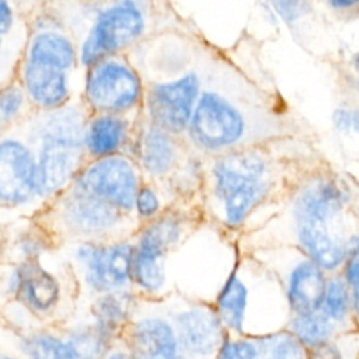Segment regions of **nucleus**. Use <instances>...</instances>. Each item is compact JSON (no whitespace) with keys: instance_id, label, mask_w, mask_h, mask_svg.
<instances>
[{"instance_id":"20e7f679","label":"nucleus","mask_w":359,"mask_h":359,"mask_svg":"<svg viewBox=\"0 0 359 359\" xmlns=\"http://www.w3.org/2000/svg\"><path fill=\"white\" fill-rule=\"evenodd\" d=\"M147 27L140 0H112L94 17L80 46V62L93 66L136 42Z\"/></svg>"},{"instance_id":"c756f323","label":"nucleus","mask_w":359,"mask_h":359,"mask_svg":"<svg viewBox=\"0 0 359 359\" xmlns=\"http://www.w3.org/2000/svg\"><path fill=\"white\" fill-rule=\"evenodd\" d=\"M341 273L344 275L351 292L353 320L359 330V234L355 237L352 243V247L341 269Z\"/></svg>"},{"instance_id":"7ed1b4c3","label":"nucleus","mask_w":359,"mask_h":359,"mask_svg":"<svg viewBox=\"0 0 359 359\" xmlns=\"http://www.w3.org/2000/svg\"><path fill=\"white\" fill-rule=\"evenodd\" d=\"M251 255L278 278L292 314L320 309L328 273L307 254L289 244H264Z\"/></svg>"},{"instance_id":"423d86ee","label":"nucleus","mask_w":359,"mask_h":359,"mask_svg":"<svg viewBox=\"0 0 359 359\" xmlns=\"http://www.w3.org/2000/svg\"><path fill=\"white\" fill-rule=\"evenodd\" d=\"M245 129L241 112L223 95L205 91L199 97L188 130L192 142L205 150H222L237 143Z\"/></svg>"},{"instance_id":"a878e982","label":"nucleus","mask_w":359,"mask_h":359,"mask_svg":"<svg viewBox=\"0 0 359 359\" xmlns=\"http://www.w3.org/2000/svg\"><path fill=\"white\" fill-rule=\"evenodd\" d=\"M309 359H359V331L345 332L309 351Z\"/></svg>"},{"instance_id":"ddd939ff","label":"nucleus","mask_w":359,"mask_h":359,"mask_svg":"<svg viewBox=\"0 0 359 359\" xmlns=\"http://www.w3.org/2000/svg\"><path fill=\"white\" fill-rule=\"evenodd\" d=\"M62 215L66 224L73 230L97 233L112 227L118 222L119 209L74 185L63 201Z\"/></svg>"},{"instance_id":"dca6fc26","label":"nucleus","mask_w":359,"mask_h":359,"mask_svg":"<svg viewBox=\"0 0 359 359\" xmlns=\"http://www.w3.org/2000/svg\"><path fill=\"white\" fill-rule=\"evenodd\" d=\"M129 133L128 121L118 114H98L86 129V150L95 158L116 154L126 143Z\"/></svg>"},{"instance_id":"5701e85b","label":"nucleus","mask_w":359,"mask_h":359,"mask_svg":"<svg viewBox=\"0 0 359 359\" xmlns=\"http://www.w3.org/2000/svg\"><path fill=\"white\" fill-rule=\"evenodd\" d=\"M268 192V184L261 180L245 184L233 192H230L223 201L224 220L229 226H240L251 210L265 198Z\"/></svg>"},{"instance_id":"e433bc0d","label":"nucleus","mask_w":359,"mask_h":359,"mask_svg":"<svg viewBox=\"0 0 359 359\" xmlns=\"http://www.w3.org/2000/svg\"><path fill=\"white\" fill-rule=\"evenodd\" d=\"M334 125L338 130L341 132H346L348 129L352 128V112L344 109V108H339L334 112Z\"/></svg>"},{"instance_id":"473e14b6","label":"nucleus","mask_w":359,"mask_h":359,"mask_svg":"<svg viewBox=\"0 0 359 359\" xmlns=\"http://www.w3.org/2000/svg\"><path fill=\"white\" fill-rule=\"evenodd\" d=\"M268 3L289 25L294 24L310 10L307 0H268Z\"/></svg>"},{"instance_id":"f03ea898","label":"nucleus","mask_w":359,"mask_h":359,"mask_svg":"<svg viewBox=\"0 0 359 359\" xmlns=\"http://www.w3.org/2000/svg\"><path fill=\"white\" fill-rule=\"evenodd\" d=\"M345 194L331 182H320L303 191L292 206L293 240L297 247L327 273L339 272L355 237L341 223Z\"/></svg>"},{"instance_id":"f704fd0d","label":"nucleus","mask_w":359,"mask_h":359,"mask_svg":"<svg viewBox=\"0 0 359 359\" xmlns=\"http://www.w3.org/2000/svg\"><path fill=\"white\" fill-rule=\"evenodd\" d=\"M98 317L104 325L111 327L122 317V307L118 300L108 296L98 302Z\"/></svg>"},{"instance_id":"c9c22d12","label":"nucleus","mask_w":359,"mask_h":359,"mask_svg":"<svg viewBox=\"0 0 359 359\" xmlns=\"http://www.w3.org/2000/svg\"><path fill=\"white\" fill-rule=\"evenodd\" d=\"M14 14L8 0H0V36H3L13 25Z\"/></svg>"},{"instance_id":"393cba45","label":"nucleus","mask_w":359,"mask_h":359,"mask_svg":"<svg viewBox=\"0 0 359 359\" xmlns=\"http://www.w3.org/2000/svg\"><path fill=\"white\" fill-rule=\"evenodd\" d=\"M181 229L174 219H160L150 224L142 234L139 241V251L160 257L180 237Z\"/></svg>"},{"instance_id":"58836bf2","label":"nucleus","mask_w":359,"mask_h":359,"mask_svg":"<svg viewBox=\"0 0 359 359\" xmlns=\"http://www.w3.org/2000/svg\"><path fill=\"white\" fill-rule=\"evenodd\" d=\"M352 128L359 135V111L352 112Z\"/></svg>"},{"instance_id":"4c0bfd02","label":"nucleus","mask_w":359,"mask_h":359,"mask_svg":"<svg viewBox=\"0 0 359 359\" xmlns=\"http://www.w3.org/2000/svg\"><path fill=\"white\" fill-rule=\"evenodd\" d=\"M330 6L334 8H349L359 3V0H328Z\"/></svg>"},{"instance_id":"ea45409f","label":"nucleus","mask_w":359,"mask_h":359,"mask_svg":"<svg viewBox=\"0 0 359 359\" xmlns=\"http://www.w3.org/2000/svg\"><path fill=\"white\" fill-rule=\"evenodd\" d=\"M355 66L359 69V53L355 56Z\"/></svg>"},{"instance_id":"39448f33","label":"nucleus","mask_w":359,"mask_h":359,"mask_svg":"<svg viewBox=\"0 0 359 359\" xmlns=\"http://www.w3.org/2000/svg\"><path fill=\"white\" fill-rule=\"evenodd\" d=\"M140 98L142 80L129 63L111 56L90 66L86 100L95 112L121 115L136 107Z\"/></svg>"},{"instance_id":"1a4fd4ad","label":"nucleus","mask_w":359,"mask_h":359,"mask_svg":"<svg viewBox=\"0 0 359 359\" xmlns=\"http://www.w3.org/2000/svg\"><path fill=\"white\" fill-rule=\"evenodd\" d=\"M36 194V157L18 139L0 140V203L20 205Z\"/></svg>"},{"instance_id":"aec40b11","label":"nucleus","mask_w":359,"mask_h":359,"mask_svg":"<svg viewBox=\"0 0 359 359\" xmlns=\"http://www.w3.org/2000/svg\"><path fill=\"white\" fill-rule=\"evenodd\" d=\"M27 59L69 70L74 65L76 49L65 34L55 29H42L29 41Z\"/></svg>"},{"instance_id":"4468645a","label":"nucleus","mask_w":359,"mask_h":359,"mask_svg":"<svg viewBox=\"0 0 359 359\" xmlns=\"http://www.w3.org/2000/svg\"><path fill=\"white\" fill-rule=\"evenodd\" d=\"M79 257L87 264L90 283L101 290L122 286L128 280L133 261L132 248L125 244L109 248L86 245L80 248Z\"/></svg>"},{"instance_id":"f3484780","label":"nucleus","mask_w":359,"mask_h":359,"mask_svg":"<svg viewBox=\"0 0 359 359\" xmlns=\"http://www.w3.org/2000/svg\"><path fill=\"white\" fill-rule=\"evenodd\" d=\"M133 349L137 359H180L171 327L157 318H146L135 325Z\"/></svg>"},{"instance_id":"412c9836","label":"nucleus","mask_w":359,"mask_h":359,"mask_svg":"<svg viewBox=\"0 0 359 359\" xmlns=\"http://www.w3.org/2000/svg\"><path fill=\"white\" fill-rule=\"evenodd\" d=\"M286 330H289L309 351L344 334L320 310L292 314Z\"/></svg>"},{"instance_id":"72a5a7b5","label":"nucleus","mask_w":359,"mask_h":359,"mask_svg":"<svg viewBox=\"0 0 359 359\" xmlns=\"http://www.w3.org/2000/svg\"><path fill=\"white\" fill-rule=\"evenodd\" d=\"M135 208L142 217H151L160 209L158 196L150 187H140L136 195Z\"/></svg>"},{"instance_id":"a19ab883","label":"nucleus","mask_w":359,"mask_h":359,"mask_svg":"<svg viewBox=\"0 0 359 359\" xmlns=\"http://www.w3.org/2000/svg\"><path fill=\"white\" fill-rule=\"evenodd\" d=\"M111 359H125V358L123 356H112Z\"/></svg>"},{"instance_id":"bb28decb","label":"nucleus","mask_w":359,"mask_h":359,"mask_svg":"<svg viewBox=\"0 0 359 359\" xmlns=\"http://www.w3.org/2000/svg\"><path fill=\"white\" fill-rule=\"evenodd\" d=\"M27 351L34 359H79L70 344L49 335H38L28 341Z\"/></svg>"},{"instance_id":"b1692460","label":"nucleus","mask_w":359,"mask_h":359,"mask_svg":"<svg viewBox=\"0 0 359 359\" xmlns=\"http://www.w3.org/2000/svg\"><path fill=\"white\" fill-rule=\"evenodd\" d=\"M258 359H309V349L289 331L261 335Z\"/></svg>"},{"instance_id":"6e6552de","label":"nucleus","mask_w":359,"mask_h":359,"mask_svg":"<svg viewBox=\"0 0 359 359\" xmlns=\"http://www.w3.org/2000/svg\"><path fill=\"white\" fill-rule=\"evenodd\" d=\"M74 185L109 202L119 210L133 209L140 189L136 167L126 157L118 154L95 158L76 178Z\"/></svg>"},{"instance_id":"a211bd4d","label":"nucleus","mask_w":359,"mask_h":359,"mask_svg":"<svg viewBox=\"0 0 359 359\" xmlns=\"http://www.w3.org/2000/svg\"><path fill=\"white\" fill-rule=\"evenodd\" d=\"M177 158L172 135L164 129L150 125L143 133L139 144V160L144 171L153 177L167 174Z\"/></svg>"},{"instance_id":"f257e3e1","label":"nucleus","mask_w":359,"mask_h":359,"mask_svg":"<svg viewBox=\"0 0 359 359\" xmlns=\"http://www.w3.org/2000/svg\"><path fill=\"white\" fill-rule=\"evenodd\" d=\"M216 311L227 331L244 337L285 330L292 316L280 282L251 254L224 280Z\"/></svg>"},{"instance_id":"37998d69","label":"nucleus","mask_w":359,"mask_h":359,"mask_svg":"<svg viewBox=\"0 0 359 359\" xmlns=\"http://www.w3.org/2000/svg\"><path fill=\"white\" fill-rule=\"evenodd\" d=\"M3 359H11V358H3Z\"/></svg>"},{"instance_id":"9d476101","label":"nucleus","mask_w":359,"mask_h":359,"mask_svg":"<svg viewBox=\"0 0 359 359\" xmlns=\"http://www.w3.org/2000/svg\"><path fill=\"white\" fill-rule=\"evenodd\" d=\"M178 327L184 349L199 358H216L227 337L217 311L205 307L180 314Z\"/></svg>"},{"instance_id":"2f4dec72","label":"nucleus","mask_w":359,"mask_h":359,"mask_svg":"<svg viewBox=\"0 0 359 359\" xmlns=\"http://www.w3.org/2000/svg\"><path fill=\"white\" fill-rule=\"evenodd\" d=\"M25 91L20 86H8L0 91V122L15 119L25 104Z\"/></svg>"},{"instance_id":"cd10ccee","label":"nucleus","mask_w":359,"mask_h":359,"mask_svg":"<svg viewBox=\"0 0 359 359\" xmlns=\"http://www.w3.org/2000/svg\"><path fill=\"white\" fill-rule=\"evenodd\" d=\"M133 271L137 282L146 289H158L164 280L160 257L139 251L133 258Z\"/></svg>"},{"instance_id":"2eb2a0df","label":"nucleus","mask_w":359,"mask_h":359,"mask_svg":"<svg viewBox=\"0 0 359 359\" xmlns=\"http://www.w3.org/2000/svg\"><path fill=\"white\" fill-rule=\"evenodd\" d=\"M265 172L264 160L254 153H234L220 158L213 167L215 192L224 199L234 189L261 181Z\"/></svg>"},{"instance_id":"6ab92c4d","label":"nucleus","mask_w":359,"mask_h":359,"mask_svg":"<svg viewBox=\"0 0 359 359\" xmlns=\"http://www.w3.org/2000/svg\"><path fill=\"white\" fill-rule=\"evenodd\" d=\"M318 310L325 314V317H328L341 332L359 331L353 320L351 292L341 271L328 273Z\"/></svg>"},{"instance_id":"7c9ffc66","label":"nucleus","mask_w":359,"mask_h":359,"mask_svg":"<svg viewBox=\"0 0 359 359\" xmlns=\"http://www.w3.org/2000/svg\"><path fill=\"white\" fill-rule=\"evenodd\" d=\"M79 359H97L105 351V341L95 331H84L73 337L69 342Z\"/></svg>"},{"instance_id":"4be33fe9","label":"nucleus","mask_w":359,"mask_h":359,"mask_svg":"<svg viewBox=\"0 0 359 359\" xmlns=\"http://www.w3.org/2000/svg\"><path fill=\"white\" fill-rule=\"evenodd\" d=\"M17 283L25 302L38 310L50 307L57 299L56 280L36 265H25L18 272Z\"/></svg>"},{"instance_id":"0eeeda50","label":"nucleus","mask_w":359,"mask_h":359,"mask_svg":"<svg viewBox=\"0 0 359 359\" xmlns=\"http://www.w3.org/2000/svg\"><path fill=\"white\" fill-rule=\"evenodd\" d=\"M198 100L199 77L194 72L151 86L146 94L151 125L171 135L184 132L189 126Z\"/></svg>"},{"instance_id":"9b49d317","label":"nucleus","mask_w":359,"mask_h":359,"mask_svg":"<svg viewBox=\"0 0 359 359\" xmlns=\"http://www.w3.org/2000/svg\"><path fill=\"white\" fill-rule=\"evenodd\" d=\"M21 80L25 94L39 108L53 111L65 107L69 98L67 70L62 67L25 59Z\"/></svg>"},{"instance_id":"f8f14e48","label":"nucleus","mask_w":359,"mask_h":359,"mask_svg":"<svg viewBox=\"0 0 359 359\" xmlns=\"http://www.w3.org/2000/svg\"><path fill=\"white\" fill-rule=\"evenodd\" d=\"M83 149L56 143H38L36 194L52 195L62 189L77 172Z\"/></svg>"},{"instance_id":"c85d7f7f","label":"nucleus","mask_w":359,"mask_h":359,"mask_svg":"<svg viewBox=\"0 0 359 359\" xmlns=\"http://www.w3.org/2000/svg\"><path fill=\"white\" fill-rule=\"evenodd\" d=\"M259 339L258 337L231 335L226 337L216 359H258Z\"/></svg>"},{"instance_id":"79ce46f5","label":"nucleus","mask_w":359,"mask_h":359,"mask_svg":"<svg viewBox=\"0 0 359 359\" xmlns=\"http://www.w3.org/2000/svg\"><path fill=\"white\" fill-rule=\"evenodd\" d=\"M1 38H3V36H0V49H1Z\"/></svg>"}]
</instances>
